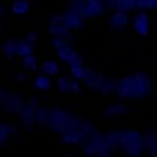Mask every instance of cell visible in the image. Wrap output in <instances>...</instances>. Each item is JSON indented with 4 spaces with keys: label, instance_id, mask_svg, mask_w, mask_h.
Returning <instances> with one entry per match:
<instances>
[{
    "label": "cell",
    "instance_id": "14",
    "mask_svg": "<svg viewBox=\"0 0 157 157\" xmlns=\"http://www.w3.org/2000/svg\"><path fill=\"white\" fill-rule=\"evenodd\" d=\"M31 52H33V45L28 40H17V42L14 43V54L16 56L24 57V56H29Z\"/></svg>",
    "mask_w": 157,
    "mask_h": 157
},
{
    "label": "cell",
    "instance_id": "22",
    "mask_svg": "<svg viewBox=\"0 0 157 157\" xmlns=\"http://www.w3.org/2000/svg\"><path fill=\"white\" fill-rule=\"evenodd\" d=\"M23 66H24V67H26L28 71H31V73H33V71H36V67H38L36 59H35L31 54H29V56H24V57H23Z\"/></svg>",
    "mask_w": 157,
    "mask_h": 157
},
{
    "label": "cell",
    "instance_id": "16",
    "mask_svg": "<svg viewBox=\"0 0 157 157\" xmlns=\"http://www.w3.org/2000/svg\"><path fill=\"white\" fill-rule=\"evenodd\" d=\"M62 142L71 143V145H76V143L81 142V135L76 133L74 129H66V131H62Z\"/></svg>",
    "mask_w": 157,
    "mask_h": 157
},
{
    "label": "cell",
    "instance_id": "20",
    "mask_svg": "<svg viewBox=\"0 0 157 157\" xmlns=\"http://www.w3.org/2000/svg\"><path fill=\"white\" fill-rule=\"evenodd\" d=\"M116 9L128 12V10L138 9V5H136V0H116Z\"/></svg>",
    "mask_w": 157,
    "mask_h": 157
},
{
    "label": "cell",
    "instance_id": "9",
    "mask_svg": "<svg viewBox=\"0 0 157 157\" xmlns=\"http://www.w3.org/2000/svg\"><path fill=\"white\" fill-rule=\"evenodd\" d=\"M135 29L142 35V36H147L148 31H150V21H148V16L145 12H140L136 17H135V23H133Z\"/></svg>",
    "mask_w": 157,
    "mask_h": 157
},
{
    "label": "cell",
    "instance_id": "13",
    "mask_svg": "<svg viewBox=\"0 0 157 157\" xmlns=\"http://www.w3.org/2000/svg\"><path fill=\"white\" fill-rule=\"evenodd\" d=\"M109 24H111V28H112V29H123V28H126V24H128L126 12H124V10H119V12H116V14L111 17Z\"/></svg>",
    "mask_w": 157,
    "mask_h": 157
},
{
    "label": "cell",
    "instance_id": "25",
    "mask_svg": "<svg viewBox=\"0 0 157 157\" xmlns=\"http://www.w3.org/2000/svg\"><path fill=\"white\" fill-rule=\"evenodd\" d=\"M9 131H10V124L4 123L0 126V145H5L7 143V138H9Z\"/></svg>",
    "mask_w": 157,
    "mask_h": 157
},
{
    "label": "cell",
    "instance_id": "6",
    "mask_svg": "<svg viewBox=\"0 0 157 157\" xmlns=\"http://www.w3.org/2000/svg\"><path fill=\"white\" fill-rule=\"evenodd\" d=\"M21 105H23V100H21L19 97H16L14 93L2 92V107H4V111L19 114V109H21Z\"/></svg>",
    "mask_w": 157,
    "mask_h": 157
},
{
    "label": "cell",
    "instance_id": "10",
    "mask_svg": "<svg viewBox=\"0 0 157 157\" xmlns=\"http://www.w3.org/2000/svg\"><path fill=\"white\" fill-rule=\"evenodd\" d=\"M79 79H81V83H85L88 88H97L100 74H97L93 69H90V67H83V73H81Z\"/></svg>",
    "mask_w": 157,
    "mask_h": 157
},
{
    "label": "cell",
    "instance_id": "4",
    "mask_svg": "<svg viewBox=\"0 0 157 157\" xmlns=\"http://www.w3.org/2000/svg\"><path fill=\"white\" fill-rule=\"evenodd\" d=\"M74 9H78L79 12H83L88 17H100L107 10L105 0H73L71 2Z\"/></svg>",
    "mask_w": 157,
    "mask_h": 157
},
{
    "label": "cell",
    "instance_id": "27",
    "mask_svg": "<svg viewBox=\"0 0 157 157\" xmlns=\"http://www.w3.org/2000/svg\"><path fill=\"white\" fill-rule=\"evenodd\" d=\"M36 40V33H29L28 35V42H35Z\"/></svg>",
    "mask_w": 157,
    "mask_h": 157
},
{
    "label": "cell",
    "instance_id": "5",
    "mask_svg": "<svg viewBox=\"0 0 157 157\" xmlns=\"http://www.w3.org/2000/svg\"><path fill=\"white\" fill-rule=\"evenodd\" d=\"M36 114H38V107L35 105V102L33 100H28V102H23V105L19 109V116H21V119L26 126H31L36 119Z\"/></svg>",
    "mask_w": 157,
    "mask_h": 157
},
{
    "label": "cell",
    "instance_id": "17",
    "mask_svg": "<svg viewBox=\"0 0 157 157\" xmlns=\"http://www.w3.org/2000/svg\"><path fill=\"white\" fill-rule=\"evenodd\" d=\"M29 10V2L28 0H14L12 2V12L17 16H23Z\"/></svg>",
    "mask_w": 157,
    "mask_h": 157
},
{
    "label": "cell",
    "instance_id": "8",
    "mask_svg": "<svg viewBox=\"0 0 157 157\" xmlns=\"http://www.w3.org/2000/svg\"><path fill=\"white\" fill-rule=\"evenodd\" d=\"M64 16L67 17V21L71 23L73 29H79L81 26H83V21L86 19V16H85L83 12H79L78 9H74L73 5H69V7H67V10L64 12Z\"/></svg>",
    "mask_w": 157,
    "mask_h": 157
},
{
    "label": "cell",
    "instance_id": "18",
    "mask_svg": "<svg viewBox=\"0 0 157 157\" xmlns=\"http://www.w3.org/2000/svg\"><path fill=\"white\" fill-rule=\"evenodd\" d=\"M40 69H42V73L48 74V76H56L59 73V66L54 60H43L42 64H40Z\"/></svg>",
    "mask_w": 157,
    "mask_h": 157
},
{
    "label": "cell",
    "instance_id": "1",
    "mask_svg": "<svg viewBox=\"0 0 157 157\" xmlns=\"http://www.w3.org/2000/svg\"><path fill=\"white\" fill-rule=\"evenodd\" d=\"M152 93V85L145 74H133L119 81L117 97L121 98H143Z\"/></svg>",
    "mask_w": 157,
    "mask_h": 157
},
{
    "label": "cell",
    "instance_id": "15",
    "mask_svg": "<svg viewBox=\"0 0 157 157\" xmlns=\"http://www.w3.org/2000/svg\"><path fill=\"white\" fill-rule=\"evenodd\" d=\"M52 45H54L56 50H59V48H62V47L71 45V35H69V33H60V35H56Z\"/></svg>",
    "mask_w": 157,
    "mask_h": 157
},
{
    "label": "cell",
    "instance_id": "2",
    "mask_svg": "<svg viewBox=\"0 0 157 157\" xmlns=\"http://www.w3.org/2000/svg\"><path fill=\"white\" fill-rule=\"evenodd\" d=\"M117 138H119V145L129 155H138L145 148V138L136 131V129H119L117 131Z\"/></svg>",
    "mask_w": 157,
    "mask_h": 157
},
{
    "label": "cell",
    "instance_id": "23",
    "mask_svg": "<svg viewBox=\"0 0 157 157\" xmlns=\"http://www.w3.org/2000/svg\"><path fill=\"white\" fill-rule=\"evenodd\" d=\"M124 112H126V105H123V104H112L105 111V114L107 116H119V114H124Z\"/></svg>",
    "mask_w": 157,
    "mask_h": 157
},
{
    "label": "cell",
    "instance_id": "21",
    "mask_svg": "<svg viewBox=\"0 0 157 157\" xmlns=\"http://www.w3.org/2000/svg\"><path fill=\"white\" fill-rule=\"evenodd\" d=\"M143 138H145V143H147V147L150 148V152L157 155V135H155V133H152V131H147Z\"/></svg>",
    "mask_w": 157,
    "mask_h": 157
},
{
    "label": "cell",
    "instance_id": "12",
    "mask_svg": "<svg viewBox=\"0 0 157 157\" xmlns=\"http://www.w3.org/2000/svg\"><path fill=\"white\" fill-rule=\"evenodd\" d=\"M57 56H59V59H62L64 62H67V64H71V62H74V60H78V59H79L78 52L74 50L71 45L59 48V50H57Z\"/></svg>",
    "mask_w": 157,
    "mask_h": 157
},
{
    "label": "cell",
    "instance_id": "24",
    "mask_svg": "<svg viewBox=\"0 0 157 157\" xmlns=\"http://www.w3.org/2000/svg\"><path fill=\"white\" fill-rule=\"evenodd\" d=\"M138 9L147 10V9H157V0H136Z\"/></svg>",
    "mask_w": 157,
    "mask_h": 157
},
{
    "label": "cell",
    "instance_id": "3",
    "mask_svg": "<svg viewBox=\"0 0 157 157\" xmlns=\"http://www.w3.org/2000/svg\"><path fill=\"white\" fill-rule=\"evenodd\" d=\"M81 145H83L86 154L105 155V150H104V136H102L92 124L88 126L86 131H85L83 136H81Z\"/></svg>",
    "mask_w": 157,
    "mask_h": 157
},
{
    "label": "cell",
    "instance_id": "26",
    "mask_svg": "<svg viewBox=\"0 0 157 157\" xmlns=\"http://www.w3.org/2000/svg\"><path fill=\"white\" fill-rule=\"evenodd\" d=\"M14 43L16 42H10V40H9V42H5L4 48H2V52L5 54V57H7V59H10V60H12V57L16 56V54H14Z\"/></svg>",
    "mask_w": 157,
    "mask_h": 157
},
{
    "label": "cell",
    "instance_id": "11",
    "mask_svg": "<svg viewBox=\"0 0 157 157\" xmlns=\"http://www.w3.org/2000/svg\"><path fill=\"white\" fill-rule=\"evenodd\" d=\"M57 88H59L62 93H78L79 86L78 83H74L73 79H69L67 76H60L59 79H57Z\"/></svg>",
    "mask_w": 157,
    "mask_h": 157
},
{
    "label": "cell",
    "instance_id": "19",
    "mask_svg": "<svg viewBox=\"0 0 157 157\" xmlns=\"http://www.w3.org/2000/svg\"><path fill=\"white\" fill-rule=\"evenodd\" d=\"M35 85H36L38 90H50L52 79H50V76H48V74L43 73L42 76H36V78H35Z\"/></svg>",
    "mask_w": 157,
    "mask_h": 157
},
{
    "label": "cell",
    "instance_id": "7",
    "mask_svg": "<svg viewBox=\"0 0 157 157\" xmlns=\"http://www.w3.org/2000/svg\"><path fill=\"white\" fill-rule=\"evenodd\" d=\"M50 35H60V33H69L71 29H73V26H71V23L67 21V17L66 16H59V17H54L50 21Z\"/></svg>",
    "mask_w": 157,
    "mask_h": 157
}]
</instances>
